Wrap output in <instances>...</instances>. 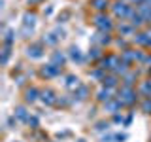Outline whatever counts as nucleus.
<instances>
[{
  "instance_id": "1",
  "label": "nucleus",
  "mask_w": 151,
  "mask_h": 142,
  "mask_svg": "<svg viewBox=\"0 0 151 142\" xmlns=\"http://www.w3.org/2000/svg\"><path fill=\"white\" fill-rule=\"evenodd\" d=\"M111 12H113V17L121 19V21H127V19H130L134 8L129 2H125V0H117V2L111 4Z\"/></svg>"
},
{
  "instance_id": "2",
  "label": "nucleus",
  "mask_w": 151,
  "mask_h": 142,
  "mask_svg": "<svg viewBox=\"0 0 151 142\" xmlns=\"http://www.w3.org/2000/svg\"><path fill=\"white\" fill-rule=\"evenodd\" d=\"M93 25L100 32H111L113 30V21H111L110 15H106V13H96L94 19H93Z\"/></svg>"
},
{
  "instance_id": "3",
  "label": "nucleus",
  "mask_w": 151,
  "mask_h": 142,
  "mask_svg": "<svg viewBox=\"0 0 151 142\" xmlns=\"http://www.w3.org/2000/svg\"><path fill=\"white\" fill-rule=\"evenodd\" d=\"M117 97L125 102V106H132L136 101H138V93L134 91V87H127V85H121Z\"/></svg>"
},
{
  "instance_id": "4",
  "label": "nucleus",
  "mask_w": 151,
  "mask_h": 142,
  "mask_svg": "<svg viewBox=\"0 0 151 142\" xmlns=\"http://www.w3.org/2000/svg\"><path fill=\"white\" fill-rule=\"evenodd\" d=\"M60 72H63V68H60V66H55L53 63L44 64V66L40 68V76H42V78H45V80L57 78V76H60Z\"/></svg>"
},
{
  "instance_id": "5",
  "label": "nucleus",
  "mask_w": 151,
  "mask_h": 142,
  "mask_svg": "<svg viewBox=\"0 0 151 142\" xmlns=\"http://www.w3.org/2000/svg\"><path fill=\"white\" fill-rule=\"evenodd\" d=\"M45 55V47L42 42H38V44H30L27 47V57L28 59H42V57Z\"/></svg>"
},
{
  "instance_id": "6",
  "label": "nucleus",
  "mask_w": 151,
  "mask_h": 142,
  "mask_svg": "<svg viewBox=\"0 0 151 142\" xmlns=\"http://www.w3.org/2000/svg\"><path fill=\"white\" fill-rule=\"evenodd\" d=\"M40 101L45 104V106H53V104H57V101H59V97H57V93L53 91V89H42L40 91Z\"/></svg>"
},
{
  "instance_id": "7",
  "label": "nucleus",
  "mask_w": 151,
  "mask_h": 142,
  "mask_svg": "<svg viewBox=\"0 0 151 142\" xmlns=\"http://www.w3.org/2000/svg\"><path fill=\"white\" fill-rule=\"evenodd\" d=\"M91 42H93L94 46H100V47H104V46H110L113 40H111L110 32H100V30H98L96 34H94V36L91 38Z\"/></svg>"
},
{
  "instance_id": "8",
  "label": "nucleus",
  "mask_w": 151,
  "mask_h": 142,
  "mask_svg": "<svg viewBox=\"0 0 151 142\" xmlns=\"http://www.w3.org/2000/svg\"><path fill=\"white\" fill-rule=\"evenodd\" d=\"M123 106H125V102H123L119 97H115V99H111V101L104 102V110L110 112V114H119V110H121Z\"/></svg>"
},
{
  "instance_id": "9",
  "label": "nucleus",
  "mask_w": 151,
  "mask_h": 142,
  "mask_svg": "<svg viewBox=\"0 0 151 142\" xmlns=\"http://www.w3.org/2000/svg\"><path fill=\"white\" fill-rule=\"evenodd\" d=\"M121 61H125L127 64H132L138 61V49H123L121 51Z\"/></svg>"
},
{
  "instance_id": "10",
  "label": "nucleus",
  "mask_w": 151,
  "mask_h": 142,
  "mask_svg": "<svg viewBox=\"0 0 151 142\" xmlns=\"http://www.w3.org/2000/svg\"><path fill=\"white\" fill-rule=\"evenodd\" d=\"M68 57L74 61V63H78V64H81L85 63V57L81 53V49H79L78 46H70V49H68Z\"/></svg>"
},
{
  "instance_id": "11",
  "label": "nucleus",
  "mask_w": 151,
  "mask_h": 142,
  "mask_svg": "<svg viewBox=\"0 0 151 142\" xmlns=\"http://www.w3.org/2000/svg\"><path fill=\"white\" fill-rule=\"evenodd\" d=\"M117 30H119L121 36H134L136 34V28L132 27L129 21H121L119 25H117Z\"/></svg>"
},
{
  "instance_id": "12",
  "label": "nucleus",
  "mask_w": 151,
  "mask_h": 142,
  "mask_svg": "<svg viewBox=\"0 0 151 142\" xmlns=\"http://www.w3.org/2000/svg\"><path fill=\"white\" fill-rule=\"evenodd\" d=\"M111 95H113V89L102 85V87L96 91V101L98 102H108V101H111Z\"/></svg>"
},
{
  "instance_id": "13",
  "label": "nucleus",
  "mask_w": 151,
  "mask_h": 142,
  "mask_svg": "<svg viewBox=\"0 0 151 142\" xmlns=\"http://www.w3.org/2000/svg\"><path fill=\"white\" fill-rule=\"evenodd\" d=\"M121 83V80H119V76H115L113 72H110V74H106V78L102 80V85L104 87H110V89H113V87H117V85Z\"/></svg>"
},
{
  "instance_id": "14",
  "label": "nucleus",
  "mask_w": 151,
  "mask_h": 142,
  "mask_svg": "<svg viewBox=\"0 0 151 142\" xmlns=\"http://www.w3.org/2000/svg\"><path fill=\"white\" fill-rule=\"evenodd\" d=\"M25 101L28 104H34L36 101H40V91H38L36 87H28L25 91Z\"/></svg>"
},
{
  "instance_id": "15",
  "label": "nucleus",
  "mask_w": 151,
  "mask_h": 142,
  "mask_svg": "<svg viewBox=\"0 0 151 142\" xmlns=\"http://www.w3.org/2000/svg\"><path fill=\"white\" fill-rule=\"evenodd\" d=\"M129 23H130V25L134 27V28H142V27L145 25V19H144V17H142L140 13L134 9V12H132V15H130V19H129Z\"/></svg>"
},
{
  "instance_id": "16",
  "label": "nucleus",
  "mask_w": 151,
  "mask_h": 142,
  "mask_svg": "<svg viewBox=\"0 0 151 142\" xmlns=\"http://www.w3.org/2000/svg\"><path fill=\"white\" fill-rule=\"evenodd\" d=\"M87 97H89V87L87 85H79V87L74 91V95H72L74 101H85Z\"/></svg>"
},
{
  "instance_id": "17",
  "label": "nucleus",
  "mask_w": 151,
  "mask_h": 142,
  "mask_svg": "<svg viewBox=\"0 0 151 142\" xmlns=\"http://www.w3.org/2000/svg\"><path fill=\"white\" fill-rule=\"evenodd\" d=\"M87 59H89V61H100V59H102V47H100V46H93V47H89V51H87Z\"/></svg>"
},
{
  "instance_id": "18",
  "label": "nucleus",
  "mask_w": 151,
  "mask_h": 142,
  "mask_svg": "<svg viewBox=\"0 0 151 142\" xmlns=\"http://www.w3.org/2000/svg\"><path fill=\"white\" fill-rule=\"evenodd\" d=\"M36 21H38V15L34 12H25V13H23V25H25V27H32V28H34Z\"/></svg>"
},
{
  "instance_id": "19",
  "label": "nucleus",
  "mask_w": 151,
  "mask_h": 142,
  "mask_svg": "<svg viewBox=\"0 0 151 142\" xmlns=\"http://www.w3.org/2000/svg\"><path fill=\"white\" fill-rule=\"evenodd\" d=\"M132 42H134L136 46H144V47H147L149 34H147V32H136V34H134V38H132Z\"/></svg>"
},
{
  "instance_id": "20",
  "label": "nucleus",
  "mask_w": 151,
  "mask_h": 142,
  "mask_svg": "<svg viewBox=\"0 0 151 142\" xmlns=\"http://www.w3.org/2000/svg\"><path fill=\"white\" fill-rule=\"evenodd\" d=\"M51 63L55 66H60V68H63V64L66 63V55L63 51H53V53H51Z\"/></svg>"
},
{
  "instance_id": "21",
  "label": "nucleus",
  "mask_w": 151,
  "mask_h": 142,
  "mask_svg": "<svg viewBox=\"0 0 151 142\" xmlns=\"http://www.w3.org/2000/svg\"><path fill=\"white\" fill-rule=\"evenodd\" d=\"M60 38L55 34V32H49V34H44V38H42V44L44 46H57L59 44Z\"/></svg>"
},
{
  "instance_id": "22",
  "label": "nucleus",
  "mask_w": 151,
  "mask_h": 142,
  "mask_svg": "<svg viewBox=\"0 0 151 142\" xmlns=\"http://www.w3.org/2000/svg\"><path fill=\"white\" fill-rule=\"evenodd\" d=\"M13 116H15L17 117V120H21V121H28V117H30V114H28V110H27V108L25 106H17L15 108V112H13Z\"/></svg>"
},
{
  "instance_id": "23",
  "label": "nucleus",
  "mask_w": 151,
  "mask_h": 142,
  "mask_svg": "<svg viewBox=\"0 0 151 142\" xmlns=\"http://www.w3.org/2000/svg\"><path fill=\"white\" fill-rule=\"evenodd\" d=\"M64 80H66V82H64V85H66L68 89H74V91H76V89L79 87V85H81V83H79V80L76 78L74 74H68V76H66Z\"/></svg>"
},
{
  "instance_id": "24",
  "label": "nucleus",
  "mask_w": 151,
  "mask_h": 142,
  "mask_svg": "<svg viewBox=\"0 0 151 142\" xmlns=\"http://www.w3.org/2000/svg\"><path fill=\"white\" fill-rule=\"evenodd\" d=\"M91 6L96 9L98 13H104V12H106V8L110 6V2H108V0H91Z\"/></svg>"
},
{
  "instance_id": "25",
  "label": "nucleus",
  "mask_w": 151,
  "mask_h": 142,
  "mask_svg": "<svg viewBox=\"0 0 151 142\" xmlns=\"http://www.w3.org/2000/svg\"><path fill=\"white\" fill-rule=\"evenodd\" d=\"M4 46H13V42H15V30H12V28H6L4 30Z\"/></svg>"
},
{
  "instance_id": "26",
  "label": "nucleus",
  "mask_w": 151,
  "mask_h": 142,
  "mask_svg": "<svg viewBox=\"0 0 151 142\" xmlns=\"http://www.w3.org/2000/svg\"><path fill=\"white\" fill-rule=\"evenodd\" d=\"M9 57H12V46H4L2 47V57H0V64L6 66L8 61H9Z\"/></svg>"
},
{
  "instance_id": "27",
  "label": "nucleus",
  "mask_w": 151,
  "mask_h": 142,
  "mask_svg": "<svg viewBox=\"0 0 151 142\" xmlns=\"http://www.w3.org/2000/svg\"><path fill=\"white\" fill-rule=\"evenodd\" d=\"M136 78H138V72H129L127 76H123V85H127V87H132L136 82Z\"/></svg>"
},
{
  "instance_id": "28",
  "label": "nucleus",
  "mask_w": 151,
  "mask_h": 142,
  "mask_svg": "<svg viewBox=\"0 0 151 142\" xmlns=\"http://www.w3.org/2000/svg\"><path fill=\"white\" fill-rule=\"evenodd\" d=\"M140 93L144 95V97L151 99V80H145V82H142V85H140Z\"/></svg>"
},
{
  "instance_id": "29",
  "label": "nucleus",
  "mask_w": 151,
  "mask_h": 142,
  "mask_svg": "<svg viewBox=\"0 0 151 142\" xmlns=\"http://www.w3.org/2000/svg\"><path fill=\"white\" fill-rule=\"evenodd\" d=\"M89 76H91V78H94V80H98V82H102V80L106 78V70H102V68H94Z\"/></svg>"
},
{
  "instance_id": "30",
  "label": "nucleus",
  "mask_w": 151,
  "mask_h": 142,
  "mask_svg": "<svg viewBox=\"0 0 151 142\" xmlns=\"http://www.w3.org/2000/svg\"><path fill=\"white\" fill-rule=\"evenodd\" d=\"M19 34H21L23 38H30L32 34H34V28H32V27H25V25H23V27H21V30H19Z\"/></svg>"
},
{
  "instance_id": "31",
  "label": "nucleus",
  "mask_w": 151,
  "mask_h": 142,
  "mask_svg": "<svg viewBox=\"0 0 151 142\" xmlns=\"http://www.w3.org/2000/svg\"><path fill=\"white\" fill-rule=\"evenodd\" d=\"M27 125L30 127V129H38V127H40V120H38L36 116H32V114H30V117H28Z\"/></svg>"
},
{
  "instance_id": "32",
  "label": "nucleus",
  "mask_w": 151,
  "mask_h": 142,
  "mask_svg": "<svg viewBox=\"0 0 151 142\" xmlns=\"http://www.w3.org/2000/svg\"><path fill=\"white\" fill-rule=\"evenodd\" d=\"M108 129H110V123H108V121H98L96 127H94V131H98V133H104Z\"/></svg>"
},
{
  "instance_id": "33",
  "label": "nucleus",
  "mask_w": 151,
  "mask_h": 142,
  "mask_svg": "<svg viewBox=\"0 0 151 142\" xmlns=\"http://www.w3.org/2000/svg\"><path fill=\"white\" fill-rule=\"evenodd\" d=\"M142 112L144 114H151V99H145L142 102Z\"/></svg>"
},
{
  "instance_id": "34",
  "label": "nucleus",
  "mask_w": 151,
  "mask_h": 142,
  "mask_svg": "<svg viewBox=\"0 0 151 142\" xmlns=\"http://www.w3.org/2000/svg\"><path fill=\"white\" fill-rule=\"evenodd\" d=\"M115 44L119 46V47H123V49H129V47H127V46H129V42L125 40V36H119V38L115 40Z\"/></svg>"
},
{
  "instance_id": "35",
  "label": "nucleus",
  "mask_w": 151,
  "mask_h": 142,
  "mask_svg": "<svg viewBox=\"0 0 151 142\" xmlns=\"http://www.w3.org/2000/svg\"><path fill=\"white\" fill-rule=\"evenodd\" d=\"M8 127H9V129H15V127H17V117L15 116L8 117Z\"/></svg>"
},
{
  "instance_id": "36",
  "label": "nucleus",
  "mask_w": 151,
  "mask_h": 142,
  "mask_svg": "<svg viewBox=\"0 0 151 142\" xmlns=\"http://www.w3.org/2000/svg\"><path fill=\"white\" fill-rule=\"evenodd\" d=\"M127 138H129L127 133H119V135H115V142H125Z\"/></svg>"
},
{
  "instance_id": "37",
  "label": "nucleus",
  "mask_w": 151,
  "mask_h": 142,
  "mask_svg": "<svg viewBox=\"0 0 151 142\" xmlns=\"http://www.w3.org/2000/svg\"><path fill=\"white\" fill-rule=\"evenodd\" d=\"M102 142H115V135H104Z\"/></svg>"
},
{
  "instance_id": "38",
  "label": "nucleus",
  "mask_w": 151,
  "mask_h": 142,
  "mask_svg": "<svg viewBox=\"0 0 151 142\" xmlns=\"http://www.w3.org/2000/svg\"><path fill=\"white\" fill-rule=\"evenodd\" d=\"M68 17H70V12H63V15H59V23H66Z\"/></svg>"
},
{
  "instance_id": "39",
  "label": "nucleus",
  "mask_w": 151,
  "mask_h": 142,
  "mask_svg": "<svg viewBox=\"0 0 151 142\" xmlns=\"http://www.w3.org/2000/svg\"><path fill=\"white\" fill-rule=\"evenodd\" d=\"M113 123H125V121H123V116H121V114H113Z\"/></svg>"
},
{
  "instance_id": "40",
  "label": "nucleus",
  "mask_w": 151,
  "mask_h": 142,
  "mask_svg": "<svg viewBox=\"0 0 151 142\" xmlns=\"http://www.w3.org/2000/svg\"><path fill=\"white\" fill-rule=\"evenodd\" d=\"M142 64H145V66H151V55H145V59H144V63Z\"/></svg>"
},
{
  "instance_id": "41",
  "label": "nucleus",
  "mask_w": 151,
  "mask_h": 142,
  "mask_svg": "<svg viewBox=\"0 0 151 142\" xmlns=\"http://www.w3.org/2000/svg\"><path fill=\"white\" fill-rule=\"evenodd\" d=\"M15 82H17V85H25V76H19Z\"/></svg>"
},
{
  "instance_id": "42",
  "label": "nucleus",
  "mask_w": 151,
  "mask_h": 142,
  "mask_svg": "<svg viewBox=\"0 0 151 142\" xmlns=\"http://www.w3.org/2000/svg\"><path fill=\"white\" fill-rule=\"evenodd\" d=\"M51 13H53V8H51V6L47 8V9H44V15H45V17H47V15H51Z\"/></svg>"
},
{
  "instance_id": "43",
  "label": "nucleus",
  "mask_w": 151,
  "mask_h": 142,
  "mask_svg": "<svg viewBox=\"0 0 151 142\" xmlns=\"http://www.w3.org/2000/svg\"><path fill=\"white\" fill-rule=\"evenodd\" d=\"M130 121H132V116H129V117L125 120V125H130Z\"/></svg>"
},
{
  "instance_id": "44",
  "label": "nucleus",
  "mask_w": 151,
  "mask_h": 142,
  "mask_svg": "<svg viewBox=\"0 0 151 142\" xmlns=\"http://www.w3.org/2000/svg\"><path fill=\"white\" fill-rule=\"evenodd\" d=\"M42 0H28V4H32V6H34V4H40Z\"/></svg>"
},
{
  "instance_id": "45",
  "label": "nucleus",
  "mask_w": 151,
  "mask_h": 142,
  "mask_svg": "<svg viewBox=\"0 0 151 142\" xmlns=\"http://www.w3.org/2000/svg\"><path fill=\"white\" fill-rule=\"evenodd\" d=\"M147 74H149V76H151V66H149V68H147Z\"/></svg>"
},
{
  "instance_id": "46",
  "label": "nucleus",
  "mask_w": 151,
  "mask_h": 142,
  "mask_svg": "<svg viewBox=\"0 0 151 142\" xmlns=\"http://www.w3.org/2000/svg\"><path fill=\"white\" fill-rule=\"evenodd\" d=\"M78 142H85V140H83V138H81V140H78Z\"/></svg>"
},
{
  "instance_id": "47",
  "label": "nucleus",
  "mask_w": 151,
  "mask_h": 142,
  "mask_svg": "<svg viewBox=\"0 0 151 142\" xmlns=\"http://www.w3.org/2000/svg\"><path fill=\"white\" fill-rule=\"evenodd\" d=\"M125 2H130V0H125Z\"/></svg>"
}]
</instances>
